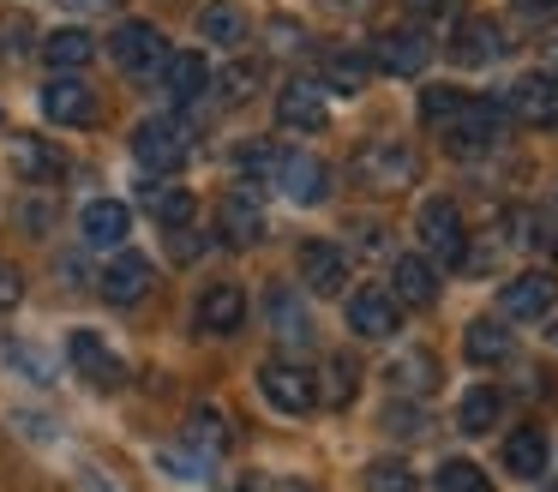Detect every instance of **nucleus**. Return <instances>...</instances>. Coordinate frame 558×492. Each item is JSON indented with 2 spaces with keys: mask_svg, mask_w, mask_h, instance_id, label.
Masks as SVG:
<instances>
[{
  "mask_svg": "<svg viewBox=\"0 0 558 492\" xmlns=\"http://www.w3.org/2000/svg\"><path fill=\"white\" fill-rule=\"evenodd\" d=\"M186 156H193V127L181 115H150L133 127V163L138 168L174 175V168H186Z\"/></svg>",
  "mask_w": 558,
  "mask_h": 492,
  "instance_id": "f257e3e1",
  "label": "nucleus"
},
{
  "mask_svg": "<svg viewBox=\"0 0 558 492\" xmlns=\"http://www.w3.org/2000/svg\"><path fill=\"white\" fill-rule=\"evenodd\" d=\"M414 175H421V156H414L409 144H397V139L361 144V151H354V163H349V180L361 192H402Z\"/></svg>",
  "mask_w": 558,
  "mask_h": 492,
  "instance_id": "f03ea898",
  "label": "nucleus"
},
{
  "mask_svg": "<svg viewBox=\"0 0 558 492\" xmlns=\"http://www.w3.org/2000/svg\"><path fill=\"white\" fill-rule=\"evenodd\" d=\"M505 120H510L505 103H493V96H469V103L457 108V120L445 127V151H450V156H481V151H493V144L505 139Z\"/></svg>",
  "mask_w": 558,
  "mask_h": 492,
  "instance_id": "7ed1b4c3",
  "label": "nucleus"
},
{
  "mask_svg": "<svg viewBox=\"0 0 558 492\" xmlns=\"http://www.w3.org/2000/svg\"><path fill=\"white\" fill-rule=\"evenodd\" d=\"M258 391L277 415H313L318 408V379L301 367V360H265L258 367Z\"/></svg>",
  "mask_w": 558,
  "mask_h": 492,
  "instance_id": "20e7f679",
  "label": "nucleus"
},
{
  "mask_svg": "<svg viewBox=\"0 0 558 492\" xmlns=\"http://www.w3.org/2000/svg\"><path fill=\"white\" fill-rule=\"evenodd\" d=\"M414 228H421L426 252L445 264H462V252H469V223H462V211L450 199H426L421 216H414Z\"/></svg>",
  "mask_w": 558,
  "mask_h": 492,
  "instance_id": "39448f33",
  "label": "nucleus"
},
{
  "mask_svg": "<svg viewBox=\"0 0 558 492\" xmlns=\"http://www.w3.org/2000/svg\"><path fill=\"white\" fill-rule=\"evenodd\" d=\"M270 180H277V192L289 204H325V192H330V168L306 151H282L277 168H270Z\"/></svg>",
  "mask_w": 558,
  "mask_h": 492,
  "instance_id": "423d86ee",
  "label": "nucleus"
},
{
  "mask_svg": "<svg viewBox=\"0 0 558 492\" xmlns=\"http://www.w3.org/2000/svg\"><path fill=\"white\" fill-rule=\"evenodd\" d=\"M109 48H114V60H121L126 79H157L162 60H169V43H162L157 24H121Z\"/></svg>",
  "mask_w": 558,
  "mask_h": 492,
  "instance_id": "0eeeda50",
  "label": "nucleus"
},
{
  "mask_svg": "<svg viewBox=\"0 0 558 492\" xmlns=\"http://www.w3.org/2000/svg\"><path fill=\"white\" fill-rule=\"evenodd\" d=\"M66 360H73L78 379H90L97 391H121V384H126V360L114 355L97 331H73V336H66Z\"/></svg>",
  "mask_w": 558,
  "mask_h": 492,
  "instance_id": "6e6552de",
  "label": "nucleus"
},
{
  "mask_svg": "<svg viewBox=\"0 0 558 492\" xmlns=\"http://www.w3.org/2000/svg\"><path fill=\"white\" fill-rule=\"evenodd\" d=\"M426 60H433V36L426 31H385L373 43V67L390 72V79H414V72H426Z\"/></svg>",
  "mask_w": 558,
  "mask_h": 492,
  "instance_id": "1a4fd4ad",
  "label": "nucleus"
},
{
  "mask_svg": "<svg viewBox=\"0 0 558 492\" xmlns=\"http://www.w3.org/2000/svg\"><path fill=\"white\" fill-rule=\"evenodd\" d=\"M505 108L522 127H558V79L553 72H522V79L510 84Z\"/></svg>",
  "mask_w": 558,
  "mask_h": 492,
  "instance_id": "9d476101",
  "label": "nucleus"
},
{
  "mask_svg": "<svg viewBox=\"0 0 558 492\" xmlns=\"http://www.w3.org/2000/svg\"><path fill=\"white\" fill-rule=\"evenodd\" d=\"M325 115H330L325 79H289V84H282V96H277V120H282V127L318 132V127H325Z\"/></svg>",
  "mask_w": 558,
  "mask_h": 492,
  "instance_id": "9b49d317",
  "label": "nucleus"
},
{
  "mask_svg": "<svg viewBox=\"0 0 558 492\" xmlns=\"http://www.w3.org/2000/svg\"><path fill=\"white\" fill-rule=\"evenodd\" d=\"M349 324H354V336H366V343L397 336V324H402L397 295H390V288H354L349 295Z\"/></svg>",
  "mask_w": 558,
  "mask_h": 492,
  "instance_id": "f8f14e48",
  "label": "nucleus"
},
{
  "mask_svg": "<svg viewBox=\"0 0 558 492\" xmlns=\"http://www.w3.org/2000/svg\"><path fill=\"white\" fill-rule=\"evenodd\" d=\"M553 300H558V283H553V271H522V276H510V283H505V295H498V307H505V319H522V324H534V319H546V312H553Z\"/></svg>",
  "mask_w": 558,
  "mask_h": 492,
  "instance_id": "ddd939ff",
  "label": "nucleus"
},
{
  "mask_svg": "<svg viewBox=\"0 0 558 492\" xmlns=\"http://www.w3.org/2000/svg\"><path fill=\"white\" fill-rule=\"evenodd\" d=\"M43 115H49L54 127H90V120H97V96H90V84H78L73 72H61V79L43 84Z\"/></svg>",
  "mask_w": 558,
  "mask_h": 492,
  "instance_id": "4468645a",
  "label": "nucleus"
},
{
  "mask_svg": "<svg viewBox=\"0 0 558 492\" xmlns=\"http://www.w3.org/2000/svg\"><path fill=\"white\" fill-rule=\"evenodd\" d=\"M301 283L313 295H337L349 288V252L337 240H301Z\"/></svg>",
  "mask_w": 558,
  "mask_h": 492,
  "instance_id": "2eb2a0df",
  "label": "nucleus"
},
{
  "mask_svg": "<svg viewBox=\"0 0 558 492\" xmlns=\"http://www.w3.org/2000/svg\"><path fill=\"white\" fill-rule=\"evenodd\" d=\"M222 240H234V247H258V240H265V204H258L253 180H241V187L222 199Z\"/></svg>",
  "mask_w": 558,
  "mask_h": 492,
  "instance_id": "dca6fc26",
  "label": "nucleus"
},
{
  "mask_svg": "<svg viewBox=\"0 0 558 492\" xmlns=\"http://www.w3.org/2000/svg\"><path fill=\"white\" fill-rule=\"evenodd\" d=\"M246 319V288L241 283H210L205 295H198V331L210 336H234Z\"/></svg>",
  "mask_w": 558,
  "mask_h": 492,
  "instance_id": "f3484780",
  "label": "nucleus"
},
{
  "mask_svg": "<svg viewBox=\"0 0 558 492\" xmlns=\"http://www.w3.org/2000/svg\"><path fill=\"white\" fill-rule=\"evenodd\" d=\"M150 288H157V271H150V259H138V252H114V264L102 271V295H109L114 307H133Z\"/></svg>",
  "mask_w": 558,
  "mask_h": 492,
  "instance_id": "a211bd4d",
  "label": "nucleus"
},
{
  "mask_svg": "<svg viewBox=\"0 0 558 492\" xmlns=\"http://www.w3.org/2000/svg\"><path fill=\"white\" fill-rule=\"evenodd\" d=\"M265 319H270V331H277L289 348H306V343H313V319H306V307H301V295H294V288L270 283V295H265Z\"/></svg>",
  "mask_w": 558,
  "mask_h": 492,
  "instance_id": "6ab92c4d",
  "label": "nucleus"
},
{
  "mask_svg": "<svg viewBox=\"0 0 558 492\" xmlns=\"http://www.w3.org/2000/svg\"><path fill=\"white\" fill-rule=\"evenodd\" d=\"M390 288H397V307H433L438 300V276H433V264H426L421 252H409V259L390 264Z\"/></svg>",
  "mask_w": 558,
  "mask_h": 492,
  "instance_id": "aec40b11",
  "label": "nucleus"
},
{
  "mask_svg": "<svg viewBox=\"0 0 558 492\" xmlns=\"http://www.w3.org/2000/svg\"><path fill=\"white\" fill-rule=\"evenodd\" d=\"M450 55H457L462 67H493V60L505 55V31H498L493 19H469L457 31V43H450Z\"/></svg>",
  "mask_w": 558,
  "mask_h": 492,
  "instance_id": "412c9836",
  "label": "nucleus"
},
{
  "mask_svg": "<svg viewBox=\"0 0 558 492\" xmlns=\"http://www.w3.org/2000/svg\"><path fill=\"white\" fill-rule=\"evenodd\" d=\"M13 163L25 180H37V187H54V180L66 175V156L54 151V144H43L37 132H25V139H13Z\"/></svg>",
  "mask_w": 558,
  "mask_h": 492,
  "instance_id": "4be33fe9",
  "label": "nucleus"
},
{
  "mask_svg": "<svg viewBox=\"0 0 558 492\" xmlns=\"http://www.w3.org/2000/svg\"><path fill=\"white\" fill-rule=\"evenodd\" d=\"M78 228H85L90 247H121L126 228H133V216H126V204H114V199H90L85 216H78Z\"/></svg>",
  "mask_w": 558,
  "mask_h": 492,
  "instance_id": "5701e85b",
  "label": "nucleus"
},
{
  "mask_svg": "<svg viewBox=\"0 0 558 492\" xmlns=\"http://www.w3.org/2000/svg\"><path fill=\"white\" fill-rule=\"evenodd\" d=\"M390 391L397 396H433V384H438V360L426 355V348H409V355H397L390 360Z\"/></svg>",
  "mask_w": 558,
  "mask_h": 492,
  "instance_id": "b1692460",
  "label": "nucleus"
},
{
  "mask_svg": "<svg viewBox=\"0 0 558 492\" xmlns=\"http://www.w3.org/2000/svg\"><path fill=\"white\" fill-rule=\"evenodd\" d=\"M162 84H169L174 103H193V96H205V84H210L205 55H198V48H186V55H169V60H162Z\"/></svg>",
  "mask_w": 558,
  "mask_h": 492,
  "instance_id": "393cba45",
  "label": "nucleus"
},
{
  "mask_svg": "<svg viewBox=\"0 0 558 492\" xmlns=\"http://www.w3.org/2000/svg\"><path fill=\"white\" fill-rule=\"evenodd\" d=\"M505 468L517 480H541L546 475V432L541 427H522L505 439Z\"/></svg>",
  "mask_w": 558,
  "mask_h": 492,
  "instance_id": "a878e982",
  "label": "nucleus"
},
{
  "mask_svg": "<svg viewBox=\"0 0 558 492\" xmlns=\"http://www.w3.org/2000/svg\"><path fill=\"white\" fill-rule=\"evenodd\" d=\"M366 79H373V60L361 48H330L325 55V91L330 96H354Z\"/></svg>",
  "mask_w": 558,
  "mask_h": 492,
  "instance_id": "bb28decb",
  "label": "nucleus"
},
{
  "mask_svg": "<svg viewBox=\"0 0 558 492\" xmlns=\"http://www.w3.org/2000/svg\"><path fill=\"white\" fill-rule=\"evenodd\" d=\"M462 355H469L474 367H498V360H510V331L498 319H474L469 331H462Z\"/></svg>",
  "mask_w": 558,
  "mask_h": 492,
  "instance_id": "cd10ccee",
  "label": "nucleus"
},
{
  "mask_svg": "<svg viewBox=\"0 0 558 492\" xmlns=\"http://www.w3.org/2000/svg\"><path fill=\"white\" fill-rule=\"evenodd\" d=\"M90 48H97V43H90V31H73V24L43 36V60H49L54 72H78L90 60Z\"/></svg>",
  "mask_w": 558,
  "mask_h": 492,
  "instance_id": "c85d7f7f",
  "label": "nucleus"
},
{
  "mask_svg": "<svg viewBox=\"0 0 558 492\" xmlns=\"http://www.w3.org/2000/svg\"><path fill=\"white\" fill-rule=\"evenodd\" d=\"M510 235H517V247H534L546 259H558V211H517L510 216Z\"/></svg>",
  "mask_w": 558,
  "mask_h": 492,
  "instance_id": "c756f323",
  "label": "nucleus"
},
{
  "mask_svg": "<svg viewBox=\"0 0 558 492\" xmlns=\"http://www.w3.org/2000/svg\"><path fill=\"white\" fill-rule=\"evenodd\" d=\"M198 24H205V36H210V43H222V48H241L246 43V12L234 7V0H210Z\"/></svg>",
  "mask_w": 558,
  "mask_h": 492,
  "instance_id": "7c9ffc66",
  "label": "nucleus"
},
{
  "mask_svg": "<svg viewBox=\"0 0 558 492\" xmlns=\"http://www.w3.org/2000/svg\"><path fill=\"white\" fill-rule=\"evenodd\" d=\"M186 444H193V451H205V456H217L222 444H229V420H222V408H193V415H186Z\"/></svg>",
  "mask_w": 558,
  "mask_h": 492,
  "instance_id": "2f4dec72",
  "label": "nucleus"
},
{
  "mask_svg": "<svg viewBox=\"0 0 558 492\" xmlns=\"http://www.w3.org/2000/svg\"><path fill=\"white\" fill-rule=\"evenodd\" d=\"M361 487L366 492H414L421 480H414V468L402 463V456H378V463L361 468Z\"/></svg>",
  "mask_w": 558,
  "mask_h": 492,
  "instance_id": "473e14b6",
  "label": "nucleus"
},
{
  "mask_svg": "<svg viewBox=\"0 0 558 492\" xmlns=\"http://www.w3.org/2000/svg\"><path fill=\"white\" fill-rule=\"evenodd\" d=\"M498 408H505V396L493 391V384H474L469 396H462V408H457V420H462V432H493V420H498Z\"/></svg>",
  "mask_w": 558,
  "mask_h": 492,
  "instance_id": "72a5a7b5",
  "label": "nucleus"
},
{
  "mask_svg": "<svg viewBox=\"0 0 558 492\" xmlns=\"http://www.w3.org/2000/svg\"><path fill=\"white\" fill-rule=\"evenodd\" d=\"M354 391H361V367H354L349 355H330V367H325V384H318V396H325L330 408H349V403H354Z\"/></svg>",
  "mask_w": 558,
  "mask_h": 492,
  "instance_id": "f704fd0d",
  "label": "nucleus"
},
{
  "mask_svg": "<svg viewBox=\"0 0 558 492\" xmlns=\"http://www.w3.org/2000/svg\"><path fill=\"white\" fill-rule=\"evenodd\" d=\"M145 204H150V216H157L162 228H186V223H193V192H186V187H150Z\"/></svg>",
  "mask_w": 558,
  "mask_h": 492,
  "instance_id": "c9c22d12",
  "label": "nucleus"
},
{
  "mask_svg": "<svg viewBox=\"0 0 558 492\" xmlns=\"http://www.w3.org/2000/svg\"><path fill=\"white\" fill-rule=\"evenodd\" d=\"M433 492H493V480H486L481 463H469V456H450V463L433 475Z\"/></svg>",
  "mask_w": 558,
  "mask_h": 492,
  "instance_id": "e433bc0d",
  "label": "nucleus"
},
{
  "mask_svg": "<svg viewBox=\"0 0 558 492\" xmlns=\"http://www.w3.org/2000/svg\"><path fill=\"white\" fill-rule=\"evenodd\" d=\"M462 103H469V96H462L457 84H426V91H421V120H426V127H450Z\"/></svg>",
  "mask_w": 558,
  "mask_h": 492,
  "instance_id": "4c0bfd02",
  "label": "nucleus"
},
{
  "mask_svg": "<svg viewBox=\"0 0 558 492\" xmlns=\"http://www.w3.org/2000/svg\"><path fill=\"white\" fill-rule=\"evenodd\" d=\"M426 427H433V420H426V408H414V403H390L385 408V432H390V439H426Z\"/></svg>",
  "mask_w": 558,
  "mask_h": 492,
  "instance_id": "58836bf2",
  "label": "nucleus"
},
{
  "mask_svg": "<svg viewBox=\"0 0 558 492\" xmlns=\"http://www.w3.org/2000/svg\"><path fill=\"white\" fill-rule=\"evenodd\" d=\"M258 79H265V72H258V60H241V67L222 72V96H229V103H246V96L258 91Z\"/></svg>",
  "mask_w": 558,
  "mask_h": 492,
  "instance_id": "ea45409f",
  "label": "nucleus"
},
{
  "mask_svg": "<svg viewBox=\"0 0 558 492\" xmlns=\"http://www.w3.org/2000/svg\"><path fill=\"white\" fill-rule=\"evenodd\" d=\"M234 168H241V175H270V168H277V151H270L265 139H246L241 151H234Z\"/></svg>",
  "mask_w": 558,
  "mask_h": 492,
  "instance_id": "a19ab883",
  "label": "nucleus"
},
{
  "mask_svg": "<svg viewBox=\"0 0 558 492\" xmlns=\"http://www.w3.org/2000/svg\"><path fill=\"white\" fill-rule=\"evenodd\" d=\"M19 300H25V271L13 259H0V312H13Z\"/></svg>",
  "mask_w": 558,
  "mask_h": 492,
  "instance_id": "79ce46f5",
  "label": "nucleus"
},
{
  "mask_svg": "<svg viewBox=\"0 0 558 492\" xmlns=\"http://www.w3.org/2000/svg\"><path fill=\"white\" fill-rule=\"evenodd\" d=\"M7 355H13V360H19V367H25L37 384H49V372H54V367H49V355H37V348H25V343H13Z\"/></svg>",
  "mask_w": 558,
  "mask_h": 492,
  "instance_id": "37998d69",
  "label": "nucleus"
},
{
  "mask_svg": "<svg viewBox=\"0 0 558 492\" xmlns=\"http://www.w3.org/2000/svg\"><path fill=\"white\" fill-rule=\"evenodd\" d=\"M169 252H174V259H181V264H193L198 259V252H205V247H198V235H193V228H169Z\"/></svg>",
  "mask_w": 558,
  "mask_h": 492,
  "instance_id": "c03bdc74",
  "label": "nucleus"
},
{
  "mask_svg": "<svg viewBox=\"0 0 558 492\" xmlns=\"http://www.w3.org/2000/svg\"><path fill=\"white\" fill-rule=\"evenodd\" d=\"M510 7H517V19H534V24L558 19V0H510Z\"/></svg>",
  "mask_w": 558,
  "mask_h": 492,
  "instance_id": "a18cd8bd",
  "label": "nucleus"
},
{
  "mask_svg": "<svg viewBox=\"0 0 558 492\" xmlns=\"http://www.w3.org/2000/svg\"><path fill=\"white\" fill-rule=\"evenodd\" d=\"M61 7H73V12H109V7H121V0H61Z\"/></svg>",
  "mask_w": 558,
  "mask_h": 492,
  "instance_id": "49530a36",
  "label": "nucleus"
},
{
  "mask_svg": "<svg viewBox=\"0 0 558 492\" xmlns=\"http://www.w3.org/2000/svg\"><path fill=\"white\" fill-rule=\"evenodd\" d=\"M409 7H414V12H445L450 0H409Z\"/></svg>",
  "mask_w": 558,
  "mask_h": 492,
  "instance_id": "de8ad7c7",
  "label": "nucleus"
},
{
  "mask_svg": "<svg viewBox=\"0 0 558 492\" xmlns=\"http://www.w3.org/2000/svg\"><path fill=\"white\" fill-rule=\"evenodd\" d=\"M222 492H265L258 480H234V487H222Z\"/></svg>",
  "mask_w": 558,
  "mask_h": 492,
  "instance_id": "09e8293b",
  "label": "nucleus"
},
{
  "mask_svg": "<svg viewBox=\"0 0 558 492\" xmlns=\"http://www.w3.org/2000/svg\"><path fill=\"white\" fill-rule=\"evenodd\" d=\"M282 492H313V487H306V480H282Z\"/></svg>",
  "mask_w": 558,
  "mask_h": 492,
  "instance_id": "8fccbe9b",
  "label": "nucleus"
},
{
  "mask_svg": "<svg viewBox=\"0 0 558 492\" xmlns=\"http://www.w3.org/2000/svg\"><path fill=\"white\" fill-rule=\"evenodd\" d=\"M546 492H558V487H546Z\"/></svg>",
  "mask_w": 558,
  "mask_h": 492,
  "instance_id": "3c124183",
  "label": "nucleus"
}]
</instances>
